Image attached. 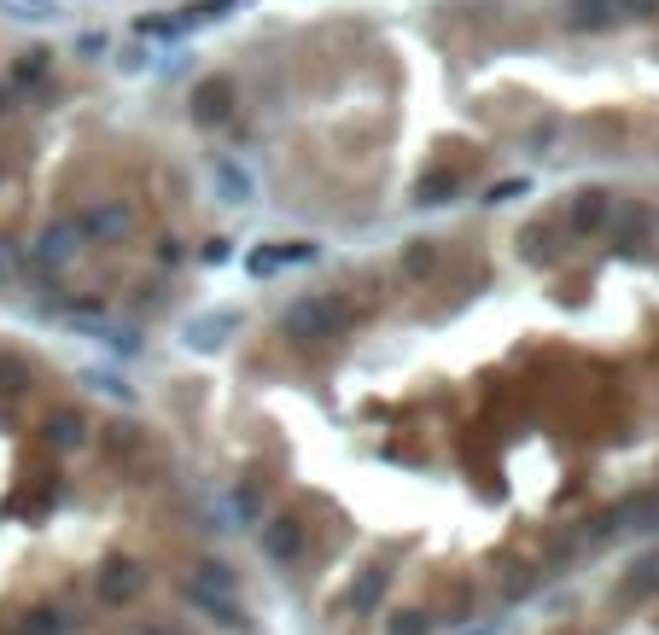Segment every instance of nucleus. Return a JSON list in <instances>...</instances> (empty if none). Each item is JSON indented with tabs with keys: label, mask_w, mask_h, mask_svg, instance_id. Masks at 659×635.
I'll list each match as a JSON object with an SVG mask.
<instances>
[{
	"label": "nucleus",
	"mask_w": 659,
	"mask_h": 635,
	"mask_svg": "<svg viewBox=\"0 0 659 635\" xmlns=\"http://www.w3.org/2000/svg\"><path fill=\"white\" fill-rule=\"evenodd\" d=\"M234 105H240L234 82H228V76H205V82L193 88V100H187V117H193L199 129H216V123L234 117Z\"/></svg>",
	"instance_id": "nucleus-6"
},
{
	"label": "nucleus",
	"mask_w": 659,
	"mask_h": 635,
	"mask_svg": "<svg viewBox=\"0 0 659 635\" xmlns=\"http://www.w3.org/2000/svg\"><path fill=\"white\" fill-rule=\"evenodd\" d=\"M380 595H385V571L374 566V571H362V577H356V583L345 589V606H350V612H368V606L380 601Z\"/></svg>",
	"instance_id": "nucleus-18"
},
{
	"label": "nucleus",
	"mask_w": 659,
	"mask_h": 635,
	"mask_svg": "<svg viewBox=\"0 0 659 635\" xmlns=\"http://www.w3.org/2000/svg\"><path fill=\"white\" fill-rule=\"evenodd\" d=\"M432 268H438V245H432V239H409V245H403V274L420 280V274H432Z\"/></svg>",
	"instance_id": "nucleus-22"
},
{
	"label": "nucleus",
	"mask_w": 659,
	"mask_h": 635,
	"mask_svg": "<svg viewBox=\"0 0 659 635\" xmlns=\"http://www.w3.org/2000/svg\"><path fill=\"white\" fill-rule=\"evenodd\" d=\"M525 193H531V181H525V175H520V181H496V187L485 193V204H514V199H525Z\"/></svg>",
	"instance_id": "nucleus-24"
},
{
	"label": "nucleus",
	"mask_w": 659,
	"mask_h": 635,
	"mask_svg": "<svg viewBox=\"0 0 659 635\" xmlns=\"http://www.w3.org/2000/svg\"><path fill=\"white\" fill-rule=\"evenodd\" d=\"M648 595H659V554L636 560V566H630V577L619 583V601H648Z\"/></svg>",
	"instance_id": "nucleus-16"
},
{
	"label": "nucleus",
	"mask_w": 659,
	"mask_h": 635,
	"mask_svg": "<svg viewBox=\"0 0 659 635\" xmlns=\"http://www.w3.org/2000/svg\"><path fill=\"white\" fill-rule=\"evenodd\" d=\"M6 111H12V88H6V82H0V117H6Z\"/></svg>",
	"instance_id": "nucleus-34"
},
{
	"label": "nucleus",
	"mask_w": 659,
	"mask_h": 635,
	"mask_svg": "<svg viewBox=\"0 0 659 635\" xmlns=\"http://www.w3.org/2000/svg\"><path fill=\"white\" fill-rule=\"evenodd\" d=\"M304 548H310V536L298 519H269V531H263V554L275 560V566H292V560H304Z\"/></svg>",
	"instance_id": "nucleus-11"
},
{
	"label": "nucleus",
	"mask_w": 659,
	"mask_h": 635,
	"mask_svg": "<svg viewBox=\"0 0 659 635\" xmlns=\"http://www.w3.org/2000/svg\"><path fill=\"white\" fill-rule=\"evenodd\" d=\"M187 601L199 606V612H210L222 630H234V624H245L240 601H234V571L222 566V560H205V566L187 577Z\"/></svg>",
	"instance_id": "nucleus-2"
},
{
	"label": "nucleus",
	"mask_w": 659,
	"mask_h": 635,
	"mask_svg": "<svg viewBox=\"0 0 659 635\" xmlns=\"http://www.w3.org/2000/svg\"><path fill=\"white\" fill-rule=\"evenodd\" d=\"M70 630H76V618H70L65 606H30L12 624V635H70Z\"/></svg>",
	"instance_id": "nucleus-13"
},
{
	"label": "nucleus",
	"mask_w": 659,
	"mask_h": 635,
	"mask_svg": "<svg viewBox=\"0 0 659 635\" xmlns=\"http://www.w3.org/2000/svg\"><path fill=\"white\" fill-rule=\"evenodd\" d=\"M76 251H82V234H76L70 222H47L30 245V263L41 268V274H59V268L76 263Z\"/></svg>",
	"instance_id": "nucleus-8"
},
{
	"label": "nucleus",
	"mask_w": 659,
	"mask_h": 635,
	"mask_svg": "<svg viewBox=\"0 0 659 635\" xmlns=\"http://www.w3.org/2000/svg\"><path fill=\"white\" fill-rule=\"evenodd\" d=\"M659 0H619V18H654Z\"/></svg>",
	"instance_id": "nucleus-30"
},
{
	"label": "nucleus",
	"mask_w": 659,
	"mask_h": 635,
	"mask_svg": "<svg viewBox=\"0 0 659 635\" xmlns=\"http://www.w3.org/2000/svg\"><path fill=\"white\" fill-rule=\"evenodd\" d=\"M234 333H240V315L234 309H199V315L181 321V344L187 350H222Z\"/></svg>",
	"instance_id": "nucleus-9"
},
{
	"label": "nucleus",
	"mask_w": 659,
	"mask_h": 635,
	"mask_svg": "<svg viewBox=\"0 0 659 635\" xmlns=\"http://www.w3.org/2000/svg\"><path fill=\"white\" fill-rule=\"evenodd\" d=\"M566 30L572 35H595V30H613L619 24V0H566L560 6Z\"/></svg>",
	"instance_id": "nucleus-10"
},
{
	"label": "nucleus",
	"mask_w": 659,
	"mask_h": 635,
	"mask_svg": "<svg viewBox=\"0 0 659 635\" xmlns=\"http://www.w3.org/2000/svg\"><path fill=\"white\" fill-rule=\"evenodd\" d=\"M549 239H555L549 222H531V228L520 234V257H525V263H549V257H555V245H549Z\"/></svg>",
	"instance_id": "nucleus-21"
},
{
	"label": "nucleus",
	"mask_w": 659,
	"mask_h": 635,
	"mask_svg": "<svg viewBox=\"0 0 659 635\" xmlns=\"http://www.w3.org/2000/svg\"><path fill=\"white\" fill-rule=\"evenodd\" d=\"M310 257H315L310 239H298V245H263V251H251V257H245V274H257V280H263V274H275V268L310 263Z\"/></svg>",
	"instance_id": "nucleus-12"
},
{
	"label": "nucleus",
	"mask_w": 659,
	"mask_h": 635,
	"mask_svg": "<svg viewBox=\"0 0 659 635\" xmlns=\"http://www.w3.org/2000/svg\"><path fill=\"white\" fill-rule=\"evenodd\" d=\"M76 53H82V59H100V53H105V35H82V41H76Z\"/></svg>",
	"instance_id": "nucleus-32"
},
{
	"label": "nucleus",
	"mask_w": 659,
	"mask_h": 635,
	"mask_svg": "<svg viewBox=\"0 0 659 635\" xmlns=\"http://www.w3.org/2000/svg\"><path fill=\"white\" fill-rule=\"evenodd\" d=\"M146 635H181V630H175V624H152Z\"/></svg>",
	"instance_id": "nucleus-35"
},
{
	"label": "nucleus",
	"mask_w": 659,
	"mask_h": 635,
	"mask_svg": "<svg viewBox=\"0 0 659 635\" xmlns=\"http://www.w3.org/2000/svg\"><path fill=\"white\" fill-rule=\"evenodd\" d=\"M140 589H146V566H140V560H129V554L105 560L100 577H94V595H100V606H129Z\"/></svg>",
	"instance_id": "nucleus-4"
},
{
	"label": "nucleus",
	"mask_w": 659,
	"mask_h": 635,
	"mask_svg": "<svg viewBox=\"0 0 659 635\" xmlns=\"http://www.w3.org/2000/svg\"><path fill=\"white\" fill-rule=\"evenodd\" d=\"M426 630H432L426 612H397V618H391V635H426Z\"/></svg>",
	"instance_id": "nucleus-25"
},
{
	"label": "nucleus",
	"mask_w": 659,
	"mask_h": 635,
	"mask_svg": "<svg viewBox=\"0 0 659 635\" xmlns=\"http://www.w3.org/2000/svg\"><path fill=\"white\" fill-rule=\"evenodd\" d=\"M607 222H613V193H607V187H578L572 204H566V234L590 239V234H601Z\"/></svg>",
	"instance_id": "nucleus-7"
},
{
	"label": "nucleus",
	"mask_w": 659,
	"mask_h": 635,
	"mask_svg": "<svg viewBox=\"0 0 659 635\" xmlns=\"http://www.w3.org/2000/svg\"><path fill=\"white\" fill-rule=\"evenodd\" d=\"M234 513H240V519H257V513H263V496H257V490H240V496H234Z\"/></svg>",
	"instance_id": "nucleus-29"
},
{
	"label": "nucleus",
	"mask_w": 659,
	"mask_h": 635,
	"mask_svg": "<svg viewBox=\"0 0 659 635\" xmlns=\"http://www.w3.org/2000/svg\"><path fill=\"white\" fill-rule=\"evenodd\" d=\"M70 228L88 239V245H123V239L135 234V204L129 199H88L70 216Z\"/></svg>",
	"instance_id": "nucleus-3"
},
{
	"label": "nucleus",
	"mask_w": 659,
	"mask_h": 635,
	"mask_svg": "<svg viewBox=\"0 0 659 635\" xmlns=\"http://www.w3.org/2000/svg\"><path fill=\"white\" fill-rule=\"evenodd\" d=\"M76 379H82V385H88L94 397H111V402H123V408L135 402V385H129L123 373H111V368H82Z\"/></svg>",
	"instance_id": "nucleus-15"
},
{
	"label": "nucleus",
	"mask_w": 659,
	"mask_h": 635,
	"mask_svg": "<svg viewBox=\"0 0 659 635\" xmlns=\"http://www.w3.org/2000/svg\"><path fill=\"white\" fill-rule=\"evenodd\" d=\"M0 181H6V169H0Z\"/></svg>",
	"instance_id": "nucleus-36"
},
{
	"label": "nucleus",
	"mask_w": 659,
	"mask_h": 635,
	"mask_svg": "<svg viewBox=\"0 0 659 635\" xmlns=\"http://www.w3.org/2000/svg\"><path fill=\"white\" fill-rule=\"evenodd\" d=\"M210 187H216V199L228 204V210H251L257 204V169L245 164V158H216L210 164Z\"/></svg>",
	"instance_id": "nucleus-5"
},
{
	"label": "nucleus",
	"mask_w": 659,
	"mask_h": 635,
	"mask_svg": "<svg viewBox=\"0 0 659 635\" xmlns=\"http://www.w3.org/2000/svg\"><path fill=\"white\" fill-rule=\"evenodd\" d=\"M18 268H24V251H18L12 239H0V280H6V274H18Z\"/></svg>",
	"instance_id": "nucleus-27"
},
{
	"label": "nucleus",
	"mask_w": 659,
	"mask_h": 635,
	"mask_svg": "<svg viewBox=\"0 0 659 635\" xmlns=\"http://www.w3.org/2000/svg\"><path fill=\"white\" fill-rule=\"evenodd\" d=\"M140 35H158V41H175V35H181V18H140Z\"/></svg>",
	"instance_id": "nucleus-26"
},
{
	"label": "nucleus",
	"mask_w": 659,
	"mask_h": 635,
	"mask_svg": "<svg viewBox=\"0 0 659 635\" xmlns=\"http://www.w3.org/2000/svg\"><path fill=\"white\" fill-rule=\"evenodd\" d=\"M0 18H18V24H47V18H59V0H0Z\"/></svg>",
	"instance_id": "nucleus-19"
},
{
	"label": "nucleus",
	"mask_w": 659,
	"mask_h": 635,
	"mask_svg": "<svg viewBox=\"0 0 659 635\" xmlns=\"http://www.w3.org/2000/svg\"><path fill=\"white\" fill-rule=\"evenodd\" d=\"M105 344H111L117 356H135V350H140V344H135V333H129V327H111V333H105Z\"/></svg>",
	"instance_id": "nucleus-28"
},
{
	"label": "nucleus",
	"mask_w": 659,
	"mask_h": 635,
	"mask_svg": "<svg viewBox=\"0 0 659 635\" xmlns=\"http://www.w3.org/2000/svg\"><path fill=\"white\" fill-rule=\"evenodd\" d=\"M158 263H181V245L175 239H158Z\"/></svg>",
	"instance_id": "nucleus-33"
},
{
	"label": "nucleus",
	"mask_w": 659,
	"mask_h": 635,
	"mask_svg": "<svg viewBox=\"0 0 659 635\" xmlns=\"http://www.w3.org/2000/svg\"><path fill=\"white\" fill-rule=\"evenodd\" d=\"M105 443H111V449H117V455H129V449H135V432H129V426H105Z\"/></svg>",
	"instance_id": "nucleus-31"
},
{
	"label": "nucleus",
	"mask_w": 659,
	"mask_h": 635,
	"mask_svg": "<svg viewBox=\"0 0 659 635\" xmlns=\"http://www.w3.org/2000/svg\"><path fill=\"white\" fill-rule=\"evenodd\" d=\"M0 391H12V397L30 391V368H24L18 356H0Z\"/></svg>",
	"instance_id": "nucleus-23"
},
{
	"label": "nucleus",
	"mask_w": 659,
	"mask_h": 635,
	"mask_svg": "<svg viewBox=\"0 0 659 635\" xmlns=\"http://www.w3.org/2000/svg\"><path fill=\"white\" fill-rule=\"evenodd\" d=\"M41 432H47L53 449H82V443H88V420H82L76 408H59V414H47V426H41Z\"/></svg>",
	"instance_id": "nucleus-14"
},
{
	"label": "nucleus",
	"mask_w": 659,
	"mask_h": 635,
	"mask_svg": "<svg viewBox=\"0 0 659 635\" xmlns=\"http://www.w3.org/2000/svg\"><path fill=\"white\" fill-rule=\"evenodd\" d=\"M356 321V309H345V303L333 298H292L286 309H280V333L298 338V344H327V338H339Z\"/></svg>",
	"instance_id": "nucleus-1"
},
{
	"label": "nucleus",
	"mask_w": 659,
	"mask_h": 635,
	"mask_svg": "<svg viewBox=\"0 0 659 635\" xmlns=\"http://www.w3.org/2000/svg\"><path fill=\"white\" fill-rule=\"evenodd\" d=\"M47 70H53V53H47V47H30V53H18V65H12V82H18V88H35Z\"/></svg>",
	"instance_id": "nucleus-20"
},
{
	"label": "nucleus",
	"mask_w": 659,
	"mask_h": 635,
	"mask_svg": "<svg viewBox=\"0 0 659 635\" xmlns=\"http://www.w3.org/2000/svg\"><path fill=\"white\" fill-rule=\"evenodd\" d=\"M455 193H461V175H455V169H426V175L415 181L420 204H450Z\"/></svg>",
	"instance_id": "nucleus-17"
}]
</instances>
